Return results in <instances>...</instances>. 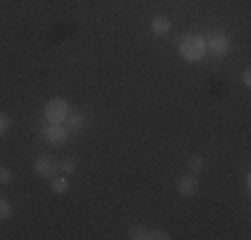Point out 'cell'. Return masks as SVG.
<instances>
[{
	"label": "cell",
	"instance_id": "cell-10",
	"mask_svg": "<svg viewBox=\"0 0 251 240\" xmlns=\"http://www.w3.org/2000/svg\"><path fill=\"white\" fill-rule=\"evenodd\" d=\"M203 166H206V160H203L201 155H190V158H187V168H190V173L203 171Z\"/></svg>",
	"mask_w": 251,
	"mask_h": 240
},
{
	"label": "cell",
	"instance_id": "cell-11",
	"mask_svg": "<svg viewBox=\"0 0 251 240\" xmlns=\"http://www.w3.org/2000/svg\"><path fill=\"white\" fill-rule=\"evenodd\" d=\"M75 168H77V163L73 158H64V160H59V171L64 173V176H73L75 173Z\"/></svg>",
	"mask_w": 251,
	"mask_h": 240
},
{
	"label": "cell",
	"instance_id": "cell-15",
	"mask_svg": "<svg viewBox=\"0 0 251 240\" xmlns=\"http://www.w3.org/2000/svg\"><path fill=\"white\" fill-rule=\"evenodd\" d=\"M171 235L169 232H163V230H150V235H147V240H169Z\"/></svg>",
	"mask_w": 251,
	"mask_h": 240
},
{
	"label": "cell",
	"instance_id": "cell-5",
	"mask_svg": "<svg viewBox=\"0 0 251 240\" xmlns=\"http://www.w3.org/2000/svg\"><path fill=\"white\" fill-rule=\"evenodd\" d=\"M32 168H35V173H38L40 179H53L56 171H59V160L49 158V155H40V158H35Z\"/></svg>",
	"mask_w": 251,
	"mask_h": 240
},
{
	"label": "cell",
	"instance_id": "cell-8",
	"mask_svg": "<svg viewBox=\"0 0 251 240\" xmlns=\"http://www.w3.org/2000/svg\"><path fill=\"white\" fill-rule=\"evenodd\" d=\"M64 125L70 128V134H73V131H83V128H86V115H83V112H73V110H70Z\"/></svg>",
	"mask_w": 251,
	"mask_h": 240
},
{
	"label": "cell",
	"instance_id": "cell-12",
	"mask_svg": "<svg viewBox=\"0 0 251 240\" xmlns=\"http://www.w3.org/2000/svg\"><path fill=\"white\" fill-rule=\"evenodd\" d=\"M147 235H150V230H147V227H131V230H128V238L131 240H147Z\"/></svg>",
	"mask_w": 251,
	"mask_h": 240
},
{
	"label": "cell",
	"instance_id": "cell-3",
	"mask_svg": "<svg viewBox=\"0 0 251 240\" xmlns=\"http://www.w3.org/2000/svg\"><path fill=\"white\" fill-rule=\"evenodd\" d=\"M230 51H232V43H230V38H227L225 32H211V35L206 38V53L222 59V56H227Z\"/></svg>",
	"mask_w": 251,
	"mask_h": 240
},
{
	"label": "cell",
	"instance_id": "cell-17",
	"mask_svg": "<svg viewBox=\"0 0 251 240\" xmlns=\"http://www.w3.org/2000/svg\"><path fill=\"white\" fill-rule=\"evenodd\" d=\"M241 83H243L246 88L251 86V72H249V70H243V75H241Z\"/></svg>",
	"mask_w": 251,
	"mask_h": 240
},
{
	"label": "cell",
	"instance_id": "cell-9",
	"mask_svg": "<svg viewBox=\"0 0 251 240\" xmlns=\"http://www.w3.org/2000/svg\"><path fill=\"white\" fill-rule=\"evenodd\" d=\"M70 190V182H67V176H53L51 179V192H56V195H64V192Z\"/></svg>",
	"mask_w": 251,
	"mask_h": 240
},
{
	"label": "cell",
	"instance_id": "cell-4",
	"mask_svg": "<svg viewBox=\"0 0 251 240\" xmlns=\"http://www.w3.org/2000/svg\"><path fill=\"white\" fill-rule=\"evenodd\" d=\"M70 139V128L64 123H46L43 128V142L51 144V147H62Z\"/></svg>",
	"mask_w": 251,
	"mask_h": 240
},
{
	"label": "cell",
	"instance_id": "cell-1",
	"mask_svg": "<svg viewBox=\"0 0 251 240\" xmlns=\"http://www.w3.org/2000/svg\"><path fill=\"white\" fill-rule=\"evenodd\" d=\"M176 51L184 62H201L206 56V38L198 32H187L176 40Z\"/></svg>",
	"mask_w": 251,
	"mask_h": 240
},
{
	"label": "cell",
	"instance_id": "cell-14",
	"mask_svg": "<svg viewBox=\"0 0 251 240\" xmlns=\"http://www.w3.org/2000/svg\"><path fill=\"white\" fill-rule=\"evenodd\" d=\"M8 128H11V118L5 115V112H0V136L8 134Z\"/></svg>",
	"mask_w": 251,
	"mask_h": 240
},
{
	"label": "cell",
	"instance_id": "cell-13",
	"mask_svg": "<svg viewBox=\"0 0 251 240\" xmlns=\"http://www.w3.org/2000/svg\"><path fill=\"white\" fill-rule=\"evenodd\" d=\"M11 211H14V208H11V203L5 200V197H0V221H8L11 219Z\"/></svg>",
	"mask_w": 251,
	"mask_h": 240
},
{
	"label": "cell",
	"instance_id": "cell-2",
	"mask_svg": "<svg viewBox=\"0 0 251 240\" xmlns=\"http://www.w3.org/2000/svg\"><path fill=\"white\" fill-rule=\"evenodd\" d=\"M43 115H46V123H64V120H67V115H70L67 99H62V96L51 99L49 104L43 107Z\"/></svg>",
	"mask_w": 251,
	"mask_h": 240
},
{
	"label": "cell",
	"instance_id": "cell-16",
	"mask_svg": "<svg viewBox=\"0 0 251 240\" xmlns=\"http://www.w3.org/2000/svg\"><path fill=\"white\" fill-rule=\"evenodd\" d=\"M8 182H11V171L0 166V184H8Z\"/></svg>",
	"mask_w": 251,
	"mask_h": 240
},
{
	"label": "cell",
	"instance_id": "cell-7",
	"mask_svg": "<svg viewBox=\"0 0 251 240\" xmlns=\"http://www.w3.org/2000/svg\"><path fill=\"white\" fill-rule=\"evenodd\" d=\"M150 29L158 35V38H163V35L171 32V19L169 16H155V19L150 22Z\"/></svg>",
	"mask_w": 251,
	"mask_h": 240
},
{
	"label": "cell",
	"instance_id": "cell-6",
	"mask_svg": "<svg viewBox=\"0 0 251 240\" xmlns=\"http://www.w3.org/2000/svg\"><path fill=\"white\" fill-rule=\"evenodd\" d=\"M176 192L182 197H193L195 192H198V179H195V173H182V176L176 179Z\"/></svg>",
	"mask_w": 251,
	"mask_h": 240
}]
</instances>
